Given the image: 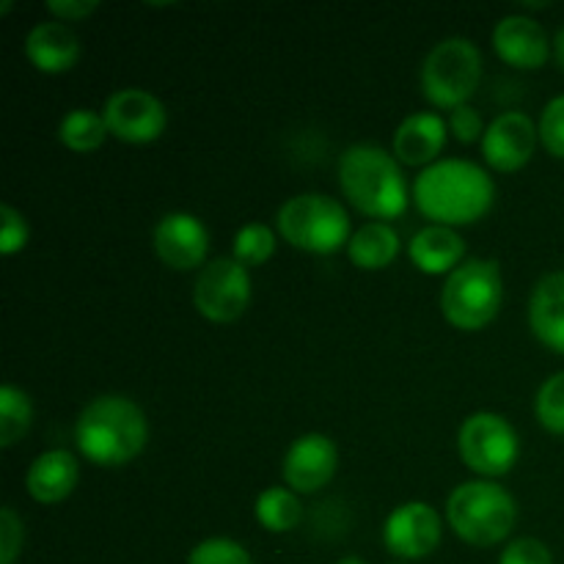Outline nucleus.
<instances>
[{"label":"nucleus","mask_w":564,"mask_h":564,"mask_svg":"<svg viewBox=\"0 0 564 564\" xmlns=\"http://www.w3.org/2000/svg\"><path fill=\"white\" fill-rule=\"evenodd\" d=\"M529 323L549 350L564 356V273H549L538 281L529 301Z\"/></svg>","instance_id":"obj_17"},{"label":"nucleus","mask_w":564,"mask_h":564,"mask_svg":"<svg viewBox=\"0 0 564 564\" xmlns=\"http://www.w3.org/2000/svg\"><path fill=\"white\" fill-rule=\"evenodd\" d=\"M209 248L207 229L196 215L169 213L154 226V251L169 268L193 270L204 262Z\"/></svg>","instance_id":"obj_14"},{"label":"nucleus","mask_w":564,"mask_h":564,"mask_svg":"<svg viewBox=\"0 0 564 564\" xmlns=\"http://www.w3.org/2000/svg\"><path fill=\"white\" fill-rule=\"evenodd\" d=\"M446 147V121L435 113H413L397 127L394 154L405 165L433 163Z\"/></svg>","instance_id":"obj_18"},{"label":"nucleus","mask_w":564,"mask_h":564,"mask_svg":"<svg viewBox=\"0 0 564 564\" xmlns=\"http://www.w3.org/2000/svg\"><path fill=\"white\" fill-rule=\"evenodd\" d=\"M556 61H560V66L564 69V28L556 33Z\"/></svg>","instance_id":"obj_34"},{"label":"nucleus","mask_w":564,"mask_h":564,"mask_svg":"<svg viewBox=\"0 0 564 564\" xmlns=\"http://www.w3.org/2000/svg\"><path fill=\"white\" fill-rule=\"evenodd\" d=\"M275 224L281 237L301 251L334 253L350 242L347 209L325 193H301L284 202Z\"/></svg>","instance_id":"obj_6"},{"label":"nucleus","mask_w":564,"mask_h":564,"mask_svg":"<svg viewBox=\"0 0 564 564\" xmlns=\"http://www.w3.org/2000/svg\"><path fill=\"white\" fill-rule=\"evenodd\" d=\"M339 564H367L361 560V556H345V560H339Z\"/></svg>","instance_id":"obj_35"},{"label":"nucleus","mask_w":564,"mask_h":564,"mask_svg":"<svg viewBox=\"0 0 564 564\" xmlns=\"http://www.w3.org/2000/svg\"><path fill=\"white\" fill-rule=\"evenodd\" d=\"M446 518L460 540L471 545H496L512 532L518 518L516 499L501 485L463 482L446 501Z\"/></svg>","instance_id":"obj_4"},{"label":"nucleus","mask_w":564,"mask_h":564,"mask_svg":"<svg viewBox=\"0 0 564 564\" xmlns=\"http://www.w3.org/2000/svg\"><path fill=\"white\" fill-rule=\"evenodd\" d=\"M408 251H411L413 264H416L422 273L441 275L460 268L457 262H460L463 253H466V242H463V237L457 235L455 229L435 224L422 229L419 235H413Z\"/></svg>","instance_id":"obj_20"},{"label":"nucleus","mask_w":564,"mask_h":564,"mask_svg":"<svg viewBox=\"0 0 564 564\" xmlns=\"http://www.w3.org/2000/svg\"><path fill=\"white\" fill-rule=\"evenodd\" d=\"M538 419L549 433L564 435V372L551 375L538 391Z\"/></svg>","instance_id":"obj_26"},{"label":"nucleus","mask_w":564,"mask_h":564,"mask_svg":"<svg viewBox=\"0 0 564 564\" xmlns=\"http://www.w3.org/2000/svg\"><path fill=\"white\" fill-rule=\"evenodd\" d=\"M187 564H253L240 543L226 538H213L198 543L187 556Z\"/></svg>","instance_id":"obj_27"},{"label":"nucleus","mask_w":564,"mask_h":564,"mask_svg":"<svg viewBox=\"0 0 564 564\" xmlns=\"http://www.w3.org/2000/svg\"><path fill=\"white\" fill-rule=\"evenodd\" d=\"M496 53L518 69H540L549 61V36L543 25L527 14H510L499 20L494 31Z\"/></svg>","instance_id":"obj_15"},{"label":"nucleus","mask_w":564,"mask_h":564,"mask_svg":"<svg viewBox=\"0 0 564 564\" xmlns=\"http://www.w3.org/2000/svg\"><path fill=\"white\" fill-rule=\"evenodd\" d=\"M538 135L540 130H534V121L527 113L510 110L490 121L482 135V154L490 169L518 171L532 160Z\"/></svg>","instance_id":"obj_12"},{"label":"nucleus","mask_w":564,"mask_h":564,"mask_svg":"<svg viewBox=\"0 0 564 564\" xmlns=\"http://www.w3.org/2000/svg\"><path fill=\"white\" fill-rule=\"evenodd\" d=\"M339 182L352 207L369 218L391 220L408 209V185L400 165L372 143H358L341 154Z\"/></svg>","instance_id":"obj_3"},{"label":"nucleus","mask_w":564,"mask_h":564,"mask_svg":"<svg viewBox=\"0 0 564 564\" xmlns=\"http://www.w3.org/2000/svg\"><path fill=\"white\" fill-rule=\"evenodd\" d=\"M25 53L31 64L39 72L47 75H58V72H69L80 58V42H77L75 31L61 20L39 22L25 39Z\"/></svg>","instance_id":"obj_16"},{"label":"nucleus","mask_w":564,"mask_h":564,"mask_svg":"<svg viewBox=\"0 0 564 564\" xmlns=\"http://www.w3.org/2000/svg\"><path fill=\"white\" fill-rule=\"evenodd\" d=\"M253 510H257V521L273 534L292 532L303 518L301 501L286 488H268L264 494H259Z\"/></svg>","instance_id":"obj_23"},{"label":"nucleus","mask_w":564,"mask_h":564,"mask_svg":"<svg viewBox=\"0 0 564 564\" xmlns=\"http://www.w3.org/2000/svg\"><path fill=\"white\" fill-rule=\"evenodd\" d=\"M449 130L455 132V138L460 143H474L482 135V119H479V113L471 105H460V108L452 110Z\"/></svg>","instance_id":"obj_32"},{"label":"nucleus","mask_w":564,"mask_h":564,"mask_svg":"<svg viewBox=\"0 0 564 564\" xmlns=\"http://www.w3.org/2000/svg\"><path fill=\"white\" fill-rule=\"evenodd\" d=\"M336 463H339V455H336L334 441L323 433H306L286 452L284 479L297 494H317L334 479Z\"/></svg>","instance_id":"obj_13"},{"label":"nucleus","mask_w":564,"mask_h":564,"mask_svg":"<svg viewBox=\"0 0 564 564\" xmlns=\"http://www.w3.org/2000/svg\"><path fill=\"white\" fill-rule=\"evenodd\" d=\"M482 77V55L471 39L452 36L430 50L422 66L424 97L438 108H460Z\"/></svg>","instance_id":"obj_7"},{"label":"nucleus","mask_w":564,"mask_h":564,"mask_svg":"<svg viewBox=\"0 0 564 564\" xmlns=\"http://www.w3.org/2000/svg\"><path fill=\"white\" fill-rule=\"evenodd\" d=\"M102 116L110 135L127 143H149L165 130L163 102L143 88H121L110 94L105 99Z\"/></svg>","instance_id":"obj_10"},{"label":"nucleus","mask_w":564,"mask_h":564,"mask_svg":"<svg viewBox=\"0 0 564 564\" xmlns=\"http://www.w3.org/2000/svg\"><path fill=\"white\" fill-rule=\"evenodd\" d=\"M347 253H350L352 264L361 270H383L400 253V237L389 224H364L361 229L352 231L350 242H347Z\"/></svg>","instance_id":"obj_21"},{"label":"nucleus","mask_w":564,"mask_h":564,"mask_svg":"<svg viewBox=\"0 0 564 564\" xmlns=\"http://www.w3.org/2000/svg\"><path fill=\"white\" fill-rule=\"evenodd\" d=\"M416 207L438 226L474 224L496 198V185L485 169L468 160H441L424 169L413 185Z\"/></svg>","instance_id":"obj_1"},{"label":"nucleus","mask_w":564,"mask_h":564,"mask_svg":"<svg viewBox=\"0 0 564 564\" xmlns=\"http://www.w3.org/2000/svg\"><path fill=\"white\" fill-rule=\"evenodd\" d=\"M99 9L97 0H50L47 11L58 17L61 22H77L83 17L94 14Z\"/></svg>","instance_id":"obj_33"},{"label":"nucleus","mask_w":564,"mask_h":564,"mask_svg":"<svg viewBox=\"0 0 564 564\" xmlns=\"http://www.w3.org/2000/svg\"><path fill=\"white\" fill-rule=\"evenodd\" d=\"M108 124H105L102 113H94V110L75 108L61 119L58 124V138L66 149L77 154H88L94 149H99L108 138Z\"/></svg>","instance_id":"obj_22"},{"label":"nucleus","mask_w":564,"mask_h":564,"mask_svg":"<svg viewBox=\"0 0 564 564\" xmlns=\"http://www.w3.org/2000/svg\"><path fill=\"white\" fill-rule=\"evenodd\" d=\"M198 314L213 323H235L251 303V275L237 259H215L204 264L193 284Z\"/></svg>","instance_id":"obj_9"},{"label":"nucleus","mask_w":564,"mask_h":564,"mask_svg":"<svg viewBox=\"0 0 564 564\" xmlns=\"http://www.w3.org/2000/svg\"><path fill=\"white\" fill-rule=\"evenodd\" d=\"M275 251V235L264 224H248L235 235V259L242 268L264 264Z\"/></svg>","instance_id":"obj_25"},{"label":"nucleus","mask_w":564,"mask_h":564,"mask_svg":"<svg viewBox=\"0 0 564 564\" xmlns=\"http://www.w3.org/2000/svg\"><path fill=\"white\" fill-rule=\"evenodd\" d=\"M22 551V521L11 507L0 510V564H14Z\"/></svg>","instance_id":"obj_31"},{"label":"nucleus","mask_w":564,"mask_h":564,"mask_svg":"<svg viewBox=\"0 0 564 564\" xmlns=\"http://www.w3.org/2000/svg\"><path fill=\"white\" fill-rule=\"evenodd\" d=\"M28 242V224L11 204L0 207V253L11 257V253L22 251Z\"/></svg>","instance_id":"obj_29"},{"label":"nucleus","mask_w":564,"mask_h":564,"mask_svg":"<svg viewBox=\"0 0 564 564\" xmlns=\"http://www.w3.org/2000/svg\"><path fill=\"white\" fill-rule=\"evenodd\" d=\"M540 141L554 158L564 160V94L545 105L540 119Z\"/></svg>","instance_id":"obj_28"},{"label":"nucleus","mask_w":564,"mask_h":564,"mask_svg":"<svg viewBox=\"0 0 564 564\" xmlns=\"http://www.w3.org/2000/svg\"><path fill=\"white\" fill-rule=\"evenodd\" d=\"M147 416L132 400L119 394L97 397L83 408L75 424V441L94 466H124L147 446Z\"/></svg>","instance_id":"obj_2"},{"label":"nucleus","mask_w":564,"mask_h":564,"mask_svg":"<svg viewBox=\"0 0 564 564\" xmlns=\"http://www.w3.org/2000/svg\"><path fill=\"white\" fill-rule=\"evenodd\" d=\"M499 564H554V556L543 540L521 538L507 545Z\"/></svg>","instance_id":"obj_30"},{"label":"nucleus","mask_w":564,"mask_h":564,"mask_svg":"<svg viewBox=\"0 0 564 564\" xmlns=\"http://www.w3.org/2000/svg\"><path fill=\"white\" fill-rule=\"evenodd\" d=\"M457 449L463 463L482 477H501L510 471L521 455L516 427L499 413H474L457 433Z\"/></svg>","instance_id":"obj_8"},{"label":"nucleus","mask_w":564,"mask_h":564,"mask_svg":"<svg viewBox=\"0 0 564 564\" xmlns=\"http://www.w3.org/2000/svg\"><path fill=\"white\" fill-rule=\"evenodd\" d=\"M77 477V460L64 449H53L39 455L28 468V494L39 501V505H58L66 496L75 490Z\"/></svg>","instance_id":"obj_19"},{"label":"nucleus","mask_w":564,"mask_h":564,"mask_svg":"<svg viewBox=\"0 0 564 564\" xmlns=\"http://www.w3.org/2000/svg\"><path fill=\"white\" fill-rule=\"evenodd\" d=\"M383 543L400 560H424L441 543V518L424 501L397 507L383 527Z\"/></svg>","instance_id":"obj_11"},{"label":"nucleus","mask_w":564,"mask_h":564,"mask_svg":"<svg viewBox=\"0 0 564 564\" xmlns=\"http://www.w3.org/2000/svg\"><path fill=\"white\" fill-rule=\"evenodd\" d=\"M505 281L499 264L490 259H468L452 270L441 292L444 317L460 330H479L499 314Z\"/></svg>","instance_id":"obj_5"},{"label":"nucleus","mask_w":564,"mask_h":564,"mask_svg":"<svg viewBox=\"0 0 564 564\" xmlns=\"http://www.w3.org/2000/svg\"><path fill=\"white\" fill-rule=\"evenodd\" d=\"M33 422V405L28 394L17 386L6 383L0 389V446L9 449L22 435L28 433Z\"/></svg>","instance_id":"obj_24"}]
</instances>
